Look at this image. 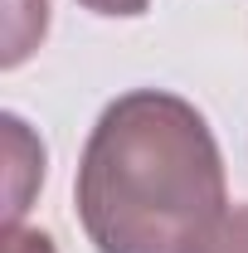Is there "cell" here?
Returning a JSON list of instances; mask_svg holds the SVG:
<instances>
[{"label":"cell","mask_w":248,"mask_h":253,"mask_svg":"<svg viewBox=\"0 0 248 253\" xmlns=\"http://www.w3.org/2000/svg\"><path fill=\"white\" fill-rule=\"evenodd\" d=\"M73 205L97 253H205L229 219L205 112L165 88L112 97L83 141Z\"/></svg>","instance_id":"obj_1"},{"label":"cell","mask_w":248,"mask_h":253,"mask_svg":"<svg viewBox=\"0 0 248 253\" xmlns=\"http://www.w3.org/2000/svg\"><path fill=\"white\" fill-rule=\"evenodd\" d=\"M0 126H5V161H10V170H5V229H15L30 210L34 190L44 185V141L15 112H5Z\"/></svg>","instance_id":"obj_2"},{"label":"cell","mask_w":248,"mask_h":253,"mask_svg":"<svg viewBox=\"0 0 248 253\" xmlns=\"http://www.w3.org/2000/svg\"><path fill=\"white\" fill-rule=\"evenodd\" d=\"M5 5L10 10H5V54H0V63L20 68L49 30V0H5Z\"/></svg>","instance_id":"obj_3"},{"label":"cell","mask_w":248,"mask_h":253,"mask_svg":"<svg viewBox=\"0 0 248 253\" xmlns=\"http://www.w3.org/2000/svg\"><path fill=\"white\" fill-rule=\"evenodd\" d=\"M205 253H248V205H239V210H229V219H224V229L214 234V244Z\"/></svg>","instance_id":"obj_4"},{"label":"cell","mask_w":248,"mask_h":253,"mask_svg":"<svg viewBox=\"0 0 248 253\" xmlns=\"http://www.w3.org/2000/svg\"><path fill=\"white\" fill-rule=\"evenodd\" d=\"M5 253H59V249H54V239L44 229L15 224V229H5Z\"/></svg>","instance_id":"obj_5"},{"label":"cell","mask_w":248,"mask_h":253,"mask_svg":"<svg viewBox=\"0 0 248 253\" xmlns=\"http://www.w3.org/2000/svg\"><path fill=\"white\" fill-rule=\"evenodd\" d=\"M78 5L93 15H107V20H136V15H146L151 0H78Z\"/></svg>","instance_id":"obj_6"}]
</instances>
